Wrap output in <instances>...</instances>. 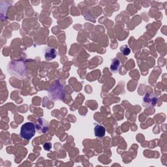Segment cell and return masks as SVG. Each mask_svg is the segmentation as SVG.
<instances>
[{
  "label": "cell",
  "instance_id": "1",
  "mask_svg": "<svg viewBox=\"0 0 167 167\" xmlns=\"http://www.w3.org/2000/svg\"><path fill=\"white\" fill-rule=\"evenodd\" d=\"M35 125L32 122L24 123L21 129V136L26 140H30L35 134Z\"/></svg>",
  "mask_w": 167,
  "mask_h": 167
},
{
  "label": "cell",
  "instance_id": "2",
  "mask_svg": "<svg viewBox=\"0 0 167 167\" xmlns=\"http://www.w3.org/2000/svg\"><path fill=\"white\" fill-rule=\"evenodd\" d=\"M157 100H158L157 97L154 94L147 93L144 97V103L146 106H155L157 102Z\"/></svg>",
  "mask_w": 167,
  "mask_h": 167
},
{
  "label": "cell",
  "instance_id": "3",
  "mask_svg": "<svg viewBox=\"0 0 167 167\" xmlns=\"http://www.w3.org/2000/svg\"><path fill=\"white\" fill-rule=\"evenodd\" d=\"M44 58L46 60L50 61L54 59L57 56V51L56 49L52 48H46L44 52Z\"/></svg>",
  "mask_w": 167,
  "mask_h": 167
},
{
  "label": "cell",
  "instance_id": "4",
  "mask_svg": "<svg viewBox=\"0 0 167 167\" xmlns=\"http://www.w3.org/2000/svg\"><path fill=\"white\" fill-rule=\"evenodd\" d=\"M95 135L97 137L99 138H103L105 135L106 129L103 126L101 125H97L94 128Z\"/></svg>",
  "mask_w": 167,
  "mask_h": 167
},
{
  "label": "cell",
  "instance_id": "5",
  "mask_svg": "<svg viewBox=\"0 0 167 167\" xmlns=\"http://www.w3.org/2000/svg\"><path fill=\"white\" fill-rule=\"evenodd\" d=\"M120 65H121V63H120V61L118 58L113 59L110 65V69L112 72H116L119 70Z\"/></svg>",
  "mask_w": 167,
  "mask_h": 167
},
{
  "label": "cell",
  "instance_id": "6",
  "mask_svg": "<svg viewBox=\"0 0 167 167\" xmlns=\"http://www.w3.org/2000/svg\"><path fill=\"white\" fill-rule=\"evenodd\" d=\"M120 51L122 52V54L125 56H128L130 52H131V50L128 47V45H125V46H122L121 48H120Z\"/></svg>",
  "mask_w": 167,
  "mask_h": 167
},
{
  "label": "cell",
  "instance_id": "7",
  "mask_svg": "<svg viewBox=\"0 0 167 167\" xmlns=\"http://www.w3.org/2000/svg\"><path fill=\"white\" fill-rule=\"evenodd\" d=\"M43 147L46 151H49L52 148V144L50 142H46L43 145Z\"/></svg>",
  "mask_w": 167,
  "mask_h": 167
}]
</instances>
